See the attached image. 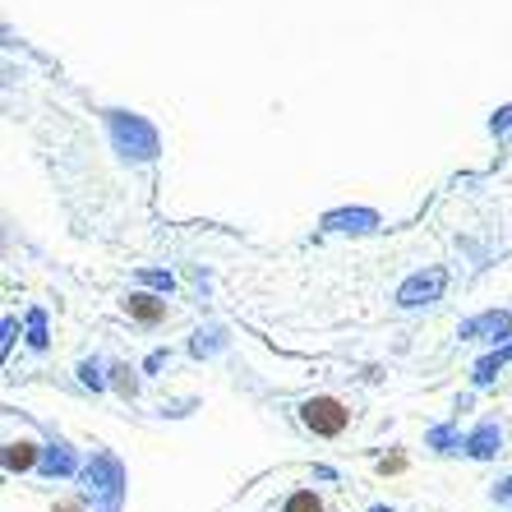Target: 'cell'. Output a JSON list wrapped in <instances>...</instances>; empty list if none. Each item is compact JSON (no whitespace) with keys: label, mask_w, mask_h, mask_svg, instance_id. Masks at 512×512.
<instances>
[{"label":"cell","mask_w":512,"mask_h":512,"mask_svg":"<svg viewBox=\"0 0 512 512\" xmlns=\"http://www.w3.org/2000/svg\"><path fill=\"white\" fill-rule=\"evenodd\" d=\"M116 139L125 143V148H130V139H134V143H139V148H143V157H148V153H153V148H157L153 130H143V125H134V120H130V125H125V116H116Z\"/></svg>","instance_id":"cell-4"},{"label":"cell","mask_w":512,"mask_h":512,"mask_svg":"<svg viewBox=\"0 0 512 512\" xmlns=\"http://www.w3.org/2000/svg\"><path fill=\"white\" fill-rule=\"evenodd\" d=\"M439 291H443V273L434 268L429 277H411V282L397 291V300H402V305H425V300H434Z\"/></svg>","instance_id":"cell-2"},{"label":"cell","mask_w":512,"mask_h":512,"mask_svg":"<svg viewBox=\"0 0 512 512\" xmlns=\"http://www.w3.org/2000/svg\"><path fill=\"white\" fill-rule=\"evenodd\" d=\"M346 222H351V227H370L374 213H337V217H328V227H346Z\"/></svg>","instance_id":"cell-7"},{"label":"cell","mask_w":512,"mask_h":512,"mask_svg":"<svg viewBox=\"0 0 512 512\" xmlns=\"http://www.w3.org/2000/svg\"><path fill=\"white\" fill-rule=\"evenodd\" d=\"M33 462H37V443L14 439L10 448H5V466H10V471H28Z\"/></svg>","instance_id":"cell-6"},{"label":"cell","mask_w":512,"mask_h":512,"mask_svg":"<svg viewBox=\"0 0 512 512\" xmlns=\"http://www.w3.org/2000/svg\"><path fill=\"white\" fill-rule=\"evenodd\" d=\"M143 282H153V286H167V291H171V277H167V273H143Z\"/></svg>","instance_id":"cell-9"},{"label":"cell","mask_w":512,"mask_h":512,"mask_svg":"<svg viewBox=\"0 0 512 512\" xmlns=\"http://www.w3.org/2000/svg\"><path fill=\"white\" fill-rule=\"evenodd\" d=\"M286 512H323V503L314 494H296V499L286 503Z\"/></svg>","instance_id":"cell-8"},{"label":"cell","mask_w":512,"mask_h":512,"mask_svg":"<svg viewBox=\"0 0 512 512\" xmlns=\"http://www.w3.org/2000/svg\"><path fill=\"white\" fill-rule=\"evenodd\" d=\"M56 512H79V503H60V508Z\"/></svg>","instance_id":"cell-10"},{"label":"cell","mask_w":512,"mask_h":512,"mask_svg":"<svg viewBox=\"0 0 512 512\" xmlns=\"http://www.w3.org/2000/svg\"><path fill=\"white\" fill-rule=\"evenodd\" d=\"M300 420H305L314 434L333 439V434H342L346 429V406L333 402V397H310V402L300 406Z\"/></svg>","instance_id":"cell-1"},{"label":"cell","mask_w":512,"mask_h":512,"mask_svg":"<svg viewBox=\"0 0 512 512\" xmlns=\"http://www.w3.org/2000/svg\"><path fill=\"white\" fill-rule=\"evenodd\" d=\"M125 310H130L139 323H157L162 314H167V305H162V300H153V296H130V300H125Z\"/></svg>","instance_id":"cell-5"},{"label":"cell","mask_w":512,"mask_h":512,"mask_svg":"<svg viewBox=\"0 0 512 512\" xmlns=\"http://www.w3.org/2000/svg\"><path fill=\"white\" fill-rule=\"evenodd\" d=\"M508 314H485V319H476L471 328H466V337H480V342H499V337H508Z\"/></svg>","instance_id":"cell-3"}]
</instances>
